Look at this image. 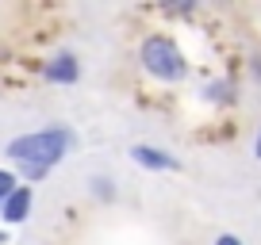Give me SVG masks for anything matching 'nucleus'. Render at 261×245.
I'll return each instance as SVG.
<instances>
[{
    "label": "nucleus",
    "instance_id": "obj_1",
    "mask_svg": "<svg viewBox=\"0 0 261 245\" xmlns=\"http://www.w3.org/2000/svg\"><path fill=\"white\" fill-rule=\"evenodd\" d=\"M73 146H77L73 127L54 122V127H39V131L16 134V138L4 146V157L16 165L19 184H39L54 165H62L65 157L73 154Z\"/></svg>",
    "mask_w": 261,
    "mask_h": 245
},
{
    "label": "nucleus",
    "instance_id": "obj_2",
    "mask_svg": "<svg viewBox=\"0 0 261 245\" xmlns=\"http://www.w3.org/2000/svg\"><path fill=\"white\" fill-rule=\"evenodd\" d=\"M139 66L146 69L154 81H162V84H180L188 77L185 50H180L177 39H169V35H146V39H142Z\"/></svg>",
    "mask_w": 261,
    "mask_h": 245
},
{
    "label": "nucleus",
    "instance_id": "obj_3",
    "mask_svg": "<svg viewBox=\"0 0 261 245\" xmlns=\"http://www.w3.org/2000/svg\"><path fill=\"white\" fill-rule=\"evenodd\" d=\"M42 81L50 84H77L81 81V57L73 50H58L42 62Z\"/></svg>",
    "mask_w": 261,
    "mask_h": 245
},
{
    "label": "nucleus",
    "instance_id": "obj_4",
    "mask_svg": "<svg viewBox=\"0 0 261 245\" xmlns=\"http://www.w3.org/2000/svg\"><path fill=\"white\" fill-rule=\"evenodd\" d=\"M31 207H35V188L31 184H19L4 203H0V222L4 226H23L31 219Z\"/></svg>",
    "mask_w": 261,
    "mask_h": 245
},
{
    "label": "nucleus",
    "instance_id": "obj_5",
    "mask_svg": "<svg viewBox=\"0 0 261 245\" xmlns=\"http://www.w3.org/2000/svg\"><path fill=\"white\" fill-rule=\"evenodd\" d=\"M130 161L139 165V169H146V172H173V169H180V161L169 154V149L150 146V142H139V146H130Z\"/></svg>",
    "mask_w": 261,
    "mask_h": 245
},
{
    "label": "nucleus",
    "instance_id": "obj_6",
    "mask_svg": "<svg viewBox=\"0 0 261 245\" xmlns=\"http://www.w3.org/2000/svg\"><path fill=\"white\" fill-rule=\"evenodd\" d=\"M204 100L215 107H230V104H238V84L230 77H215V81L204 84Z\"/></svg>",
    "mask_w": 261,
    "mask_h": 245
},
{
    "label": "nucleus",
    "instance_id": "obj_7",
    "mask_svg": "<svg viewBox=\"0 0 261 245\" xmlns=\"http://www.w3.org/2000/svg\"><path fill=\"white\" fill-rule=\"evenodd\" d=\"M89 192H92V199H100V203H115V180L112 176H92L89 180Z\"/></svg>",
    "mask_w": 261,
    "mask_h": 245
},
{
    "label": "nucleus",
    "instance_id": "obj_8",
    "mask_svg": "<svg viewBox=\"0 0 261 245\" xmlns=\"http://www.w3.org/2000/svg\"><path fill=\"white\" fill-rule=\"evenodd\" d=\"M19 188V176H16V169H0V203L12 196V192Z\"/></svg>",
    "mask_w": 261,
    "mask_h": 245
},
{
    "label": "nucleus",
    "instance_id": "obj_9",
    "mask_svg": "<svg viewBox=\"0 0 261 245\" xmlns=\"http://www.w3.org/2000/svg\"><path fill=\"white\" fill-rule=\"evenodd\" d=\"M212 245H246V241H242L238 234H219V237H215Z\"/></svg>",
    "mask_w": 261,
    "mask_h": 245
},
{
    "label": "nucleus",
    "instance_id": "obj_10",
    "mask_svg": "<svg viewBox=\"0 0 261 245\" xmlns=\"http://www.w3.org/2000/svg\"><path fill=\"white\" fill-rule=\"evenodd\" d=\"M253 157L261 161V127H257V142H253Z\"/></svg>",
    "mask_w": 261,
    "mask_h": 245
}]
</instances>
